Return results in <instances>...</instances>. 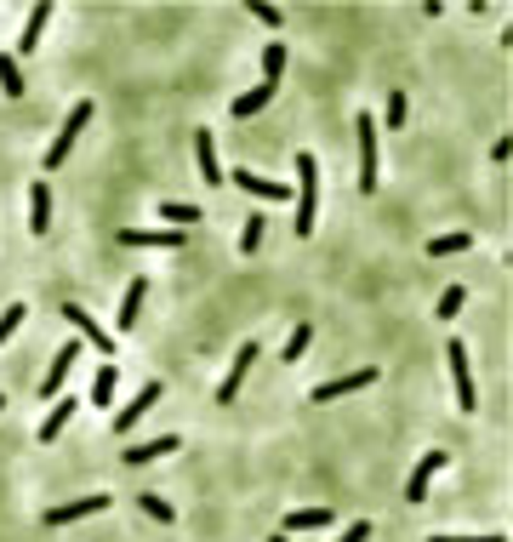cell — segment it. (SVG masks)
Segmentation results:
<instances>
[{
  "mask_svg": "<svg viewBox=\"0 0 513 542\" xmlns=\"http://www.w3.org/2000/svg\"><path fill=\"white\" fill-rule=\"evenodd\" d=\"M251 365H256V343L246 337V343H240V354H234V365H228V377L217 383V400H223V405H228V400H240V383H246Z\"/></svg>",
  "mask_w": 513,
  "mask_h": 542,
  "instance_id": "cell-13",
  "label": "cell"
},
{
  "mask_svg": "<svg viewBox=\"0 0 513 542\" xmlns=\"http://www.w3.org/2000/svg\"><path fill=\"white\" fill-rule=\"evenodd\" d=\"M314 223H319V160L297 155V211H291V229L314 234Z\"/></svg>",
  "mask_w": 513,
  "mask_h": 542,
  "instance_id": "cell-1",
  "label": "cell"
},
{
  "mask_svg": "<svg viewBox=\"0 0 513 542\" xmlns=\"http://www.w3.org/2000/svg\"><path fill=\"white\" fill-rule=\"evenodd\" d=\"M256 246H263V217H246V229H240V257H251Z\"/></svg>",
  "mask_w": 513,
  "mask_h": 542,
  "instance_id": "cell-31",
  "label": "cell"
},
{
  "mask_svg": "<svg viewBox=\"0 0 513 542\" xmlns=\"http://www.w3.org/2000/svg\"><path fill=\"white\" fill-rule=\"evenodd\" d=\"M377 115H359L354 120V138H359V189L366 194H377V183H382V155H377Z\"/></svg>",
  "mask_w": 513,
  "mask_h": 542,
  "instance_id": "cell-2",
  "label": "cell"
},
{
  "mask_svg": "<svg viewBox=\"0 0 513 542\" xmlns=\"http://www.w3.org/2000/svg\"><path fill=\"white\" fill-rule=\"evenodd\" d=\"M228 183H234V189H246L251 200H291V183H274V178H263V171H246V166H234V171H228Z\"/></svg>",
  "mask_w": 513,
  "mask_h": 542,
  "instance_id": "cell-6",
  "label": "cell"
},
{
  "mask_svg": "<svg viewBox=\"0 0 513 542\" xmlns=\"http://www.w3.org/2000/svg\"><path fill=\"white\" fill-rule=\"evenodd\" d=\"M337 542H371V519H354V526H348V531H342Z\"/></svg>",
  "mask_w": 513,
  "mask_h": 542,
  "instance_id": "cell-34",
  "label": "cell"
},
{
  "mask_svg": "<svg viewBox=\"0 0 513 542\" xmlns=\"http://www.w3.org/2000/svg\"><path fill=\"white\" fill-rule=\"evenodd\" d=\"M29 234H52V189L46 183L29 189Z\"/></svg>",
  "mask_w": 513,
  "mask_h": 542,
  "instance_id": "cell-17",
  "label": "cell"
},
{
  "mask_svg": "<svg viewBox=\"0 0 513 542\" xmlns=\"http://www.w3.org/2000/svg\"><path fill=\"white\" fill-rule=\"evenodd\" d=\"M52 0H35V6H29V24H24V35H17V52H35L40 46V35H46V24H52Z\"/></svg>",
  "mask_w": 513,
  "mask_h": 542,
  "instance_id": "cell-15",
  "label": "cell"
},
{
  "mask_svg": "<svg viewBox=\"0 0 513 542\" xmlns=\"http://www.w3.org/2000/svg\"><path fill=\"white\" fill-rule=\"evenodd\" d=\"M80 126H92V103H86V97L69 108V120L57 126V138H52V148H46V171H57L63 160H69V148H75V138H80Z\"/></svg>",
  "mask_w": 513,
  "mask_h": 542,
  "instance_id": "cell-3",
  "label": "cell"
},
{
  "mask_svg": "<svg viewBox=\"0 0 513 542\" xmlns=\"http://www.w3.org/2000/svg\"><path fill=\"white\" fill-rule=\"evenodd\" d=\"M462 302H468V291H462V286H445L434 314H439V320H457V314H462Z\"/></svg>",
  "mask_w": 513,
  "mask_h": 542,
  "instance_id": "cell-30",
  "label": "cell"
},
{
  "mask_svg": "<svg viewBox=\"0 0 513 542\" xmlns=\"http://www.w3.org/2000/svg\"><path fill=\"white\" fill-rule=\"evenodd\" d=\"M160 394H166V388H160L155 377H148V383L137 388V400H126V405L115 411V434H132V428L143 423V411H148V405H160Z\"/></svg>",
  "mask_w": 513,
  "mask_h": 542,
  "instance_id": "cell-8",
  "label": "cell"
},
{
  "mask_svg": "<svg viewBox=\"0 0 513 542\" xmlns=\"http://www.w3.org/2000/svg\"><path fill=\"white\" fill-rule=\"evenodd\" d=\"M268 542H291V537H286V531H274V537H268Z\"/></svg>",
  "mask_w": 513,
  "mask_h": 542,
  "instance_id": "cell-36",
  "label": "cell"
},
{
  "mask_svg": "<svg viewBox=\"0 0 513 542\" xmlns=\"http://www.w3.org/2000/svg\"><path fill=\"white\" fill-rule=\"evenodd\" d=\"M274 92H280V86H263V80H256L251 92H240V97H234V120H251V115H263V108L274 103Z\"/></svg>",
  "mask_w": 513,
  "mask_h": 542,
  "instance_id": "cell-18",
  "label": "cell"
},
{
  "mask_svg": "<svg viewBox=\"0 0 513 542\" xmlns=\"http://www.w3.org/2000/svg\"><path fill=\"white\" fill-rule=\"evenodd\" d=\"M445 360H451V383H457V405L474 417V405H479V394H474V365H468V343H445Z\"/></svg>",
  "mask_w": 513,
  "mask_h": 542,
  "instance_id": "cell-4",
  "label": "cell"
},
{
  "mask_svg": "<svg viewBox=\"0 0 513 542\" xmlns=\"http://www.w3.org/2000/svg\"><path fill=\"white\" fill-rule=\"evenodd\" d=\"M445 463H451V457H445L439 445L428 451V457H422V463L411 468V480H405V503H422V496H428V486H434V474H439Z\"/></svg>",
  "mask_w": 513,
  "mask_h": 542,
  "instance_id": "cell-12",
  "label": "cell"
},
{
  "mask_svg": "<svg viewBox=\"0 0 513 542\" xmlns=\"http://www.w3.org/2000/svg\"><path fill=\"white\" fill-rule=\"evenodd\" d=\"M171 451H183L177 434H155V440H143V445H126L120 463H126V468H143V463H155V457H171Z\"/></svg>",
  "mask_w": 513,
  "mask_h": 542,
  "instance_id": "cell-9",
  "label": "cell"
},
{
  "mask_svg": "<svg viewBox=\"0 0 513 542\" xmlns=\"http://www.w3.org/2000/svg\"><path fill=\"white\" fill-rule=\"evenodd\" d=\"M143 297H148V280H132L120 297V332H132V325L143 320Z\"/></svg>",
  "mask_w": 513,
  "mask_h": 542,
  "instance_id": "cell-19",
  "label": "cell"
},
{
  "mask_svg": "<svg viewBox=\"0 0 513 542\" xmlns=\"http://www.w3.org/2000/svg\"><path fill=\"white\" fill-rule=\"evenodd\" d=\"M468 246H474V234H439V240H428V257L439 263V257H457V251H468Z\"/></svg>",
  "mask_w": 513,
  "mask_h": 542,
  "instance_id": "cell-26",
  "label": "cell"
},
{
  "mask_svg": "<svg viewBox=\"0 0 513 542\" xmlns=\"http://www.w3.org/2000/svg\"><path fill=\"white\" fill-rule=\"evenodd\" d=\"M80 354H86V349H80V343H63V349L52 354V372H46V383H40V394H46V400H52V394H57V388H63V377H69V372H75V360H80Z\"/></svg>",
  "mask_w": 513,
  "mask_h": 542,
  "instance_id": "cell-14",
  "label": "cell"
},
{
  "mask_svg": "<svg viewBox=\"0 0 513 542\" xmlns=\"http://www.w3.org/2000/svg\"><path fill=\"white\" fill-rule=\"evenodd\" d=\"M286 80V40H268L263 46V86H280Z\"/></svg>",
  "mask_w": 513,
  "mask_h": 542,
  "instance_id": "cell-24",
  "label": "cell"
},
{
  "mask_svg": "<svg viewBox=\"0 0 513 542\" xmlns=\"http://www.w3.org/2000/svg\"><path fill=\"white\" fill-rule=\"evenodd\" d=\"M137 508L155 519V526H171V519H177V514H171V503H166V496H155V491H143V496H137Z\"/></svg>",
  "mask_w": 513,
  "mask_h": 542,
  "instance_id": "cell-28",
  "label": "cell"
},
{
  "mask_svg": "<svg viewBox=\"0 0 513 542\" xmlns=\"http://www.w3.org/2000/svg\"><path fill=\"white\" fill-rule=\"evenodd\" d=\"M246 12H251V17H256L263 29H286V12H280V6H268V0H251Z\"/></svg>",
  "mask_w": 513,
  "mask_h": 542,
  "instance_id": "cell-29",
  "label": "cell"
},
{
  "mask_svg": "<svg viewBox=\"0 0 513 542\" xmlns=\"http://www.w3.org/2000/svg\"><path fill=\"white\" fill-rule=\"evenodd\" d=\"M115 388H120V365H115V360H103V365H97V377H92V405H103V411H109Z\"/></svg>",
  "mask_w": 513,
  "mask_h": 542,
  "instance_id": "cell-20",
  "label": "cell"
},
{
  "mask_svg": "<svg viewBox=\"0 0 513 542\" xmlns=\"http://www.w3.org/2000/svg\"><path fill=\"white\" fill-rule=\"evenodd\" d=\"M155 217H166V223L183 234V229H195V223H200V206H183V200H160V206H155Z\"/></svg>",
  "mask_w": 513,
  "mask_h": 542,
  "instance_id": "cell-22",
  "label": "cell"
},
{
  "mask_svg": "<svg viewBox=\"0 0 513 542\" xmlns=\"http://www.w3.org/2000/svg\"><path fill=\"white\" fill-rule=\"evenodd\" d=\"M0 411H6V394H0Z\"/></svg>",
  "mask_w": 513,
  "mask_h": 542,
  "instance_id": "cell-37",
  "label": "cell"
},
{
  "mask_svg": "<svg viewBox=\"0 0 513 542\" xmlns=\"http://www.w3.org/2000/svg\"><path fill=\"white\" fill-rule=\"evenodd\" d=\"M24 320H29V309H24V302H12V309L0 314V343H6V337H12V332H17Z\"/></svg>",
  "mask_w": 513,
  "mask_h": 542,
  "instance_id": "cell-33",
  "label": "cell"
},
{
  "mask_svg": "<svg viewBox=\"0 0 513 542\" xmlns=\"http://www.w3.org/2000/svg\"><path fill=\"white\" fill-rule=\"evenodd\" d=\"M115 240H120V246H132V251H143V246H155V251H177V246H183V234H177V229H120Z\"/></svg>",
  "mask_w": 513,
  "mask_h": 542,
  "instance_id": "cell-11",
  "label": "cell"
},
{
  "mask_svg": "<svg viewBox=\"0 0 513 542\" xmlns=\"http://www.w3.org/2000/svg\"><path fill=\"white\" fill-rule=\"evenodd\" d=\"M0 92H6V97H24V69H17L12 52H0Z\"/></svg>",
  "mask_w": 513,
  "mask_h": 542,
  "instance_id": "cell-25",
  "label": "cell"
},
{
  "mask_svg": "<svg viewBox=\"0 0 513 542\" xmlns=\"http://www.w3.org/2000/svg\"><path fill=\"white\" fill-rule=\"evenodd\" d=\"M308 343H314V325H291V337H286V365H297V360H303L308 354Z\"/></svg>",
  "mask_w": 513,
  "mask_h": 542,
  "instance_id": "cell-27",
  "label": "cell"
},
{
  "mask_svg": "<svg viewBox=\"0 0 513 542\" xmlns=\"http://www.w3.org/2000/svg\"><path fill=\"white\" fill-rule=\"evenodd\" d=\"M382 126H388V132H399V126H405V92H388V108H382Z\"/></svg>",
  "mask_w": 513,
  "mask_h": 542,
  "instance_id": "cell-32",
  "label": "cell"
},
{
  "mask_svg": "<svg viewBox=\"0 0 513 542\" xmlns=\"http://www.w3.org/2000/svg\"><path fill=\"white\" fill-rule=\"evenodd\" d=\"M109 508V491H92V496H75V503H63V508H46V526L63 531V526H75V519H92Z\"/></svg>",
  "mask_w": 513,
  "mask_h": 542,
  "instance_id": "cell-5",
  "label": "cell"
},
{
  "mask_svg": "<svg viewBox=\"0 0 513 542\" xmlns=\"http://www.w3.org/2000/svg\"><path fill=\"white\" fill-rule=\"evenodd\" d=\"M75 405H80V400H69V394H63V400H57L52 411H46V423H40L35 434H40V440H46V445H52V440H57V434H63V428H69V417H75Z\"/></svg>",
  "mask_w": 513,
  "mask_h": 542,
  "instance_id": "cell-21",
  "label": "cell"
},
{
  "mask_svg": "<svg viewBox=\"0 0 513 542\" xmlns=\"http://www.w3.org/2000/svg\"><path fill=\"white\" fill-rule=\"evenodd\" d=\"M57 314H63V320H69V325H75V332H80V337H86V343H92V349H97V354H115V337H109V332H103V325H97L92 314H86V309H75V302H63V309H57Z\"/></svg>",
  "mask_w": 513,
  "mask_h": 542,
  "instance_id": "cell-10",
  "label": "cell"
},
{
  "mask_svg": "<svg viewBox=\"0 0 513 542\" xmlns=\"http://www.w3.org/2000/svg\"><path fill=\"white\" fill-rule=\"evenodd\" d=\"M371 383H377V365H359V372H348V377L319 383V388H314V405H331V400H342V394H359V388H371Z\"/></svg>",
  "mask_w": 513,
  "mask_h": 542,
  "instance_id": "cell-7",
  "label": "cell"
},
{
  "mask_svg": "<svg viewBox=\"0 0 513 542\" xmlns=\"http://www.w3.org/2000/svg\"><path fill=\"white\" fill-rule=\"evenodd\" d=\"M428 542H508V537H428Z\"/></svg>",
  "mask_w": 513,
  "mask_h": 542,
  "instance_id": "cell-35",
  "label": "cell"
},
{
  "mask_svg": "<svg viewBox=\"0 0 513 542\" xmlns=\"http://www.w3.org/2000/svg\"><path fill=\"white\" fill-rule=\"evenodd\" d=\"M326 526H331V514H326V508H297V514H286V526H280V531L291 537V531H326Z\"/></svg>",
  "mask_w": 513,
  "mask_h": 542,
  "instance_id": "cell-23",
  "label": "cell"
},
{
  "mask_svg": "<svg viewBox=\"0 0 513 542\" xmlns=\"http://www.w3.org/2000/svg\"><path fill=\"white\" fill-rule=\"evenodd\" d=\"M195 160H200V178H206V183H223V178H228V171L217 166V138H211L206 126L195 132Z\"/></svg>",
  "mask_w": 513,
  "mask_h": 542,
  "instance_id": "cell-16",
  "label": "cell"
}]
</instances>
